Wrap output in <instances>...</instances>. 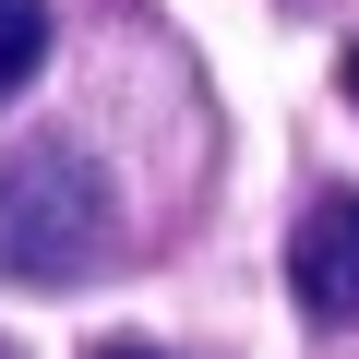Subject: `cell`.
Returning <instances> with one entry per match:
<instances>
[{"label":"cell","instance_id":"cell-3","mask_svg":"<svg viewBox=\"0 0 359 359\" xmlns=\"http://www.w3.org/2000/svg\"><path fill=\"white\" fill-rule=\"evenodd\" d=\"M48 72V0H0V108Z\"/></svg>","mask_w":359,"mask_h":359},{"label":"cell","instance_id":"cell-4","mask_svg":"<svg viewBox=\"0 0 359 359\" xmlns=\"http://www.w3.org/2000/svg\"><path fill=\"white\" fill-rule=\"evenodd\" d=\"M335 96H347V108H359V36H347V60H335Z\"/></svg>","mask_w":359,"mask_h":359},{"label":"cell","instance_id":"cell-2","mask_svg":"<svg viewBox=\"0 0 359 359\" xmlns=\"http://www.w3.org/2000/svg\"><path fill=\"white\" fill-rule=\"evenodd\" d=\"M287 287L323 335H359V180H335V192L287 228Z\"/></svg>","mask_w":359,"mask_h":359},{"label":"cell","instance_id":"cell-5","mask_svg":"<svg viewBox=\"0 0 359 359\" xmlns=\"http://www.w3.org/2000/svg\"><path fill=\"white\" fill-rule=\"evenodd\" d=\"M96 359H168V347H132V335H108V347H96Z\"/></svg>","mask_w":359,"mask_h":359},{"label":"cell","instance_id":"cell-1","mask_svg":"<svg viewBox=\"0 0 359 359\" xmlns=\"http://www.w3.org/2000/svg\"><path fill=\"white\" fill-rule=\"evenodd\" d=\"M120 252V192L84 144H13L0 168V276L13 287H84Z\"/></svg>","mask_w":359,"mask_h":359}]
</instances>
